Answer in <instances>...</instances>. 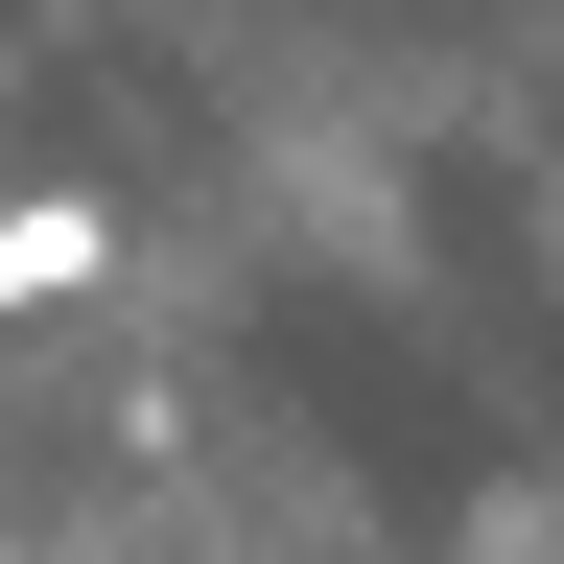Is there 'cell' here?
<instances>
[{"instance_id":"obj_1","label":"cell","mask_w":564,"mask_h":564,"mask_svg":"<svg viewBox=\"0 0 564 564\" xmlns=\"http://www.w3.org/2000/svg\"><path fill=\"white\" fill-rule=\"evenodd\" d=\"M95 282H118V212H95V188H0V329L95 306Z\"/></svg>"},{"instance_id":"obj_2","label":"cell","mask_w":564,"mask_h":564,"mask_svg":"<svg viewBox=\"0 0 564 564\" xmlns=\"http://www.w3.org/2000/svg\"><path fill=\"white\" fill-rule=\"evenodd\" d=\"M541 259H564V188H541Z\"/></svg>"}]
</instances>
